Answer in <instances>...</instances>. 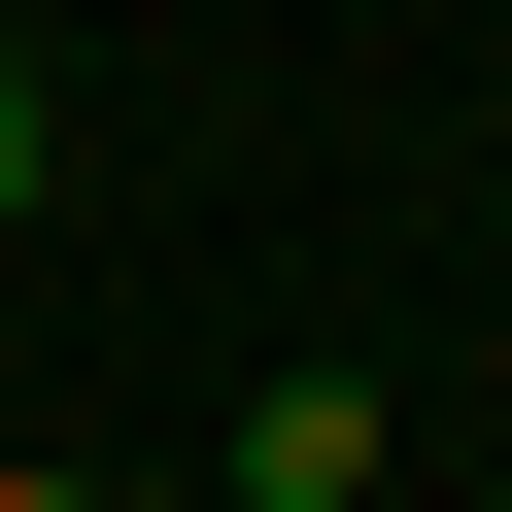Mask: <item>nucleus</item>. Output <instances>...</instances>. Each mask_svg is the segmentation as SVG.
Listing matches in <instances>:
<instances>
[{
	"label": "nucleus",
	"mask_w": 512,
	"mask_h": 512,
	"mask_svg": "<svg viewBox=\"0 0 512 512\" xmlns=\"http://www.w3.org/2000/svg\"><path fill=\"white\" fill-rule=\"evenodd\" d=\"M239 512H410L376 478V376H274V410H239Z\"/></svg>",
	"instance_id": "nucleus-1"
},
{
	"label": "nucleus",
	"mask_w": 512,
	"mask_h": 512,
	"mask_svg": "<svg viewBox=\"0 0 512 512\" xmlns=\"http://www.w3.org/2000/svg\"><path fill=\"white\" fill-rule=\"evenodd\" d=\"M0 512H103V478H69V444H0Z\"/></svg>",
	"instance_id": "nucleus-3"
},
{
	"label": "nucleus",
	"mask_w": 512,
	"mask_h": 512,
	"mask_svg": "<svg viewBox=\"0 0 512 512\" xmlns=\"http://www.w3.org/2000/svg\"><path fill=\"white\" fill-rule=\"evenodd\" d=\"M35 171H69V103H35V35H0V239H35Z\"/></svg>",
	"instance_id": "nucleus-2"
}]
</instances>
